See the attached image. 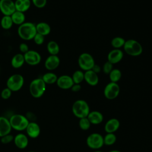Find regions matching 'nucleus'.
Listing matches in <instances>:
<instances>
[{
	"label": "nucleus",
	"instance_id": "nucleus-19",
	"mask_svg": "<svg viewBox=\"0 0 152 152\" xmlns=\"http://www.w3.org/2000/svg\"><path fill=\"white\" fill-rule=\"evenodd\" d=\"M91 124L93 125H99L101 124L103 121V114L97 110H93L90 112L87 117Z\"/></svg>",
	"mask_w": 152,
	"mask_h": 152
},
{
	"label": "nucleus",
	"instance_id": "nucleus-21",
	"mask_svg": "<svg viewBox=\"0 0 152 152\" xmlns=\"http://www.w3.org/2000/svg\"><path fill=\"white\" fill-rule=\"evenodd\" d=\"M31 3V0H15L14 2L15 10L24 13L30 8Z\"/></svg>",
	"mask_w": 152,
	"mask_h": 152
},
{
	"label": "nucleus",
	"instance_id": "nucleus-22",
	"mask_svg": "<svg viewBox=\"0 0 152 152\" xmlns=\"http://www.w3.org/2000/svg\"><path fill=\"white\" fill-rule=\"evenodd\" d=\"M25 60L24 55L21 53H18L14 55L11 60V65L12 67L15 69L21 68V66H23Z\"/></svg>",
	"mask_w": 152,
	"mask_h": 152
},
{
	"label": "nucleus",
	"instance_id": "nucleus-35",
	"mask_svg": "<svg viewBox=\"0 0 152 152\" xmlns=\"http://www.w3.org/2000/svg\"><path fill=\"white\" fill-rule=\"evenodd\" d=\"M33 5L37 8H44L47 4V0H31Z\"/></svg>",
	"mask_w": 152,
	"mask_h": 152
},
{
	"label": "nucleus",
	"instance_id": "nucleus-7",
	"mask_svg": "<svg viewBox=\"0 0 152 152\" xmlns=\"http://www.w3.org/2000/svg\"><path fill=\"white\" fill-rule=\"evenodd\" d=\"M86 144L91 149L99 150L104 145L103 137L99 133L93 132L87 137Z\"/></svg>",
	"mask_w": 152,
	"mask_h": 152
},
{
	"label": "nucleus",
	"instance_id": "nucleus-31",
	"mask_svg": "<svg viewBox=\"0 0 152 152\" xmlns=\"http://www.w3.org/2000/svg\"><path fill=\"white\" fill-rule=\"evenodd\" d=\"M125 40L124 38L121 37H115L112 39L111 41V45L114 49H120L122 47H124Z\"/></svg>",
	"mask_w": 152,
	"mask_h": 152
},
{
	"label": "nucleus",
	"instance_id": "nucleus-39",
	"mask_svg": "<svg viewBox=\"0 0 152 152\" xmlns=\"http://www.w3.org/2000/svg\"><path fill=\"white\" fill-rule=\"evenodd\" d=\"M81 88V86L80 84H74L72 87L71 88V90L74 92H78L79 91Z\"/></svg>",
	"mask_w": 152,
	"mask_h": 152
},
{
	"label": "nucleus",
	"instance_id": "nucleus-41",
	"mask_svg": "<svg viewBox=\"0 0 152 152\" xmlns=\"http://www.w3.org/2000/svg\"><path fill=\"white\" fill-rule=\"evenodd\" d=\"M108 152H121V151L118 150H110V151H109Z\"/></svg>",
	"mask_w": 152,
	"mask_h": 152
},
{
	"label": "nucleus",
	"instance_id": "nucleus-6",
	"mask_svg": "<svg viewBox=\"0 0 152 152\" xmlns=\"http://www.w3.org/2000/svg\"><path fill=\"white\" fill-rule=\"evenodd\" d=\"M24 83L23 76L20 74H14L7 80V87L12 91H18L21 89Z\"/></svg>",
	"mask_w": 152,
	"mask_h": 152
},
{
	"label": "nucleus",
	"instance_id": "nucleus-8",
	"mask_svg": "<svg viewBox=\"0 0 152 152\" xmlns=\"http://www.w3.org/2000/svg\"><path fill=\"white\" fill-rule=\"evenodd\" d=\"M78 63L80 68L85 71L91 69L95 64L93 57L88 53H81L78 57Z\"/></svg>",
	"mask_w": 152,
	"mask_h": 152
},
{
	"label": "nucleus",
	"instance_id": "nucleus-5",
	"mask_svg": "<svg viewBox=\"0 0 152 152\" xmlns=\"http://www.w3.org/2000/svg\"><path fill=\"white\" fill-rule=\"evenodd\" d=\"M123 48L125 52L128 55L132 56H139L142 52V47L141 45L134 39L125 40Z\"/></svg>",
	"mask_w": 152,
	"mask_h": 152
},
{
	"label": "nucleus",
	"instance_id": "nucleus-38",
	"mask_svg": "<svg viewBox=\"0 0 152 152\" xmlns=\"http://www.w3.org/2000/svg\"><path fill=\"white\" fill-rule=\"evenodd\" d=\"M19 49L22 54H24L29 50V48L26 43H21L19 45Z\"/></svg>",
	"mask_w": 152,
	"mask_h": 152
},
{
	"label": "nucleus",
	"instance_id": "nucleus-3",
	"mask_svg": "<svg viewBox=\"0 0 152 152\" xmlns=\"http://www.w3.org/2000/svg\"><path fill=\"white\" fill-rule=\"evenodd\" d=\"M46 84L42 78H37L33 80L29 86L30 94L34 98H40L46 91Z\"/></svg>",
	"mask_w": 152,
	"mask_h": 152
},
{
	"label": "nucleus",
	"instance_id": "nucleus-42",
	"mask_svg": "<svg viewBox=\"0 0 152 152\" xmlns=\"http://www.w3.org/2000/svg\"><path fill=\"white\" fill-rule=\"evenodd\" d=\"M93 152H103V151H100V150H94Z\"/></svg>",
	"mask_w": 152,
	"mask_h": 152
},
{
	"label": "nucleus",
	"instance_id": "nucleus-24",
	"mask_svg": "<svg viewBox=\"0 0 152 152\" xmlns=\"http://www.w3.org/2000/svg\"><path fill=\"white\" fill-rule=\"evenodd\" d=\"M11 17L12 18V22L14 24L16 25H21L26 22V15L24 12L15 11L11 15Z\"/></svg>",
	"mask_w": 152,
	"mask_h": 152
},
{
	"label": "nucleus",
	"instance_id": "nucleus-28",
	"mask_svg": "<svg viewBox=\"0 0 152 152\" xmlns=\"http://www.w3.org/2000/svg\"><path fill=\"white\" fill-rule=\"evenodd\" d=\"M117 140L116 135L114 133H107L104 137H103L104 145H112Z\"/></svg>",
	"mask_w": 152,
	"mask_h": 152
},
{
	"label": "nucleus",
	"instance_id": "nucleus-2",
	"mask_svg": "<svg viewBox=\"0 0 152 152\" xmlns=\"http://www.w3.org/2000/svg\"><path fill=\"white\" fill-rule=\"evenodd\" d=\"M72 112L74 115L79 119L87 117L90 112V106L86 100H77L72 106Z\"/></svg>",
	"mask_w": 152,
	"mask_h": 152
},
{
	"label": "nucleus",
	"instance_id": "nucleus-10",
	"mask_svg": "<svg viewBox=\"0 0 152 152\" xmlns=\"http://www.w3.org/2000/svg\"><path fill=\"white\" fill-rule=\"evenodd\" d=\"M23 55L25 63L30 66L37 65L41 62L42 57L40 54L34 50H29Z\"/></svg>",
	"mask_w": 152,
	"mask_h": 152
},
{
	"label": "nucleus",
	"instance_id": "nucleus-1",
	"mask_svg": "<svg viewBox=\"0 0 152 152\" xmlns=\"http://www.w3.org/2000/svg\"><path fill=\"white\" fill-rule=\"evenodd\" d=\"M18 36L24 40H31L37 33L36 24L32 22H24L17 29Z\"/></svg>",
	"mask_w": 152,
	"mask_h": 152
},
{
	"label": "nucleus",
	"instance_id": "nucleus-32",
	"mask_svg": "<svg viewBox=\"0 0 152 152\" xmlns=\"http://www.w3.org/2000/svg\"><path fill=\"white\" fill-rule=\"evenodd\" d=\"M78 125L81 129L83 131L88 130L91 126V123L87 117L80 118L78 122Z\"/></svg>",
	"mask_w": 152,
	"mask_h": 152
},
{
	"label": "nucleus",
	"instance_id": "nucleus-13",
	"mask_svg": "<svg viewBox=\"0 0 152 152\" xmlns=\"http://www.w3.org/2000/svg\"><path fill=\"white\" fill-rule=\"evenodd\" d=\"M59 64L60 59L57 55H50L46 59L44 65L46 69L49 71H53L59 66Z\"/></svg>",
	"mask_w": 152,
	"mask_h": 152
},
{
	"label": "nucleus",
	"instance_id": "nucleus-18",
	"mask_svg": "<svg viewBox=\"0 0 152 152\" xmlns=\"http://www.w3.org/2000/svg\"><path fill=\"white\" fill-rule=\"evenodd\" d=\"M11 129L9 119L4 116H0V138L10 134Z\"/></svg>",
	"mask_w": 152,
	"mask_h": 152
},
{
	"label": "nucleus",
	"instance_id": "nucleus-34",
	"mask_svg": "<svg viewBox=\"0 0 152 152\" xmlns=\"http://www.w3.org/2000/svg\"><path fill=\"white\" fill-rule=\"evenodd\" d=\"M11 94H12V91L10 90L7 87L4 88L1 93V98L3 99L4 100H7L10 99V97L11 96Z\"/></svg>",
	"mask_w": 152,
	"mask_h": 152
},
{
	"label": "nucleus",
	"instance_id": "nucleus-26",
	"mask_svg": "<svg viewBox=\"0 0 152 152\" xmlns=\"http://www.w3.org/2000/svg\"><path fill=\"white\" fill-rule=\"evenodd\" d=\"M46 48L49 53L52 55H57L59 52V46L58 44L53 40H50L48 43Z\"/></svg>",
	"mask_w": 152,
	"mask_h": 152
},
{
	"label": "nucleus",
	"instance_id": "nucleus-14",
	"mask_svg": "<svg viewBox=\"0 0 152 152\" xmlns=\"http://www.w3.org/2000/svg\"><path fill=\"white\" fill-rule=\"evenodd\" d=\"M27 135L31 138H37L40 133V128L38 124L34 122H30L26 129Z\"/></svg>",
	"mask_w": 152,
	"mask_h": 152
},
{
	"label": "nucleus",
	"instance_id": "nucleus-20",
	"mask_svg": "<svg viewBox=\"0 0 152 152\" xmlns=\"http://www.w3.org/2000/svg\"><path fill=\"white\" fill-rule=\"evenodd\" d=\"M84 80L90 86H95L99 83V77L97 74L90 69L84 72Z\"/></svg>",
	"mask_w": 152,
	"mask_h": 152
},
{
	"label": "nucleus",
	"instance_id": "nucleus-36",
	"mask_svg": "<svg viewBox=\"0 0 152 152\" xmlns=\"http://www.w3.org/2000/svg\"><path fill=\"white\" fill-rule=\"evenodd\" d=\"M14 136L10 134L1 137V142L4 144H7L14 140Z\"/></svg>",
	"mask_w": 152,
	"mask_h": 152
},
{
	"label": "nucleus",
	"instance_id": "nucleus-9",
	"mask_svg": "<svg viewBox=\"0 0 152 152\" xmlns=\"http://www.w3.org/2000/svg\"><path fill=\"white\" fill-rule=\"evenodd\" d=\"M120 92V87L117 83L110 82L104 87L103 94L104 97L108 100L116 99Z\"/></svg>",
	"mask_w": 152,
	"mask_h": 152
},
{
	"label": "nucleus",
	"instance_id": "nucleus-33",
	"mask_svg": "<svg viewBox=\"0 0 152 152\" xmlns=\"http://www.w3.org/2000/svg\"><path fill=\"white\" fill-rule=\"evenodd\" d=\"M33 40L35 43V44H36L37 45H41L45 41V36L37 33L34 36V37H33Z\"/></svg>",
	"mask_w": 152,
	"mask_h": 152
},
{
	"label": "nucleus",
	"instance_id": "nucleus-4",
	"mask_svg": "<svg viewBox=\"0 0 152 152\" xmlns=\"http://www.w3.org/2000/svg\"><path fill=\"white\" fill-rule=\"evenodd\" d=\"M9 121L12 129L18 131L26 130L30 122L26 116L21 114H14L12 115Z\"/></svg>",
	"mask_w": 152,
	"mask_h": 152
},
{
	"label": "nucleus",
	"instance_id": "nucleus-23",
	"mask_svg": "<svg viewBox=\"0 0 152 152\" xmlns=\"http://www.w3.org/2000/svg\"><path fill=\"white\" fill-rule=\"evenodd\" d=\"M36 31L37 33L43 35V36L48 35L51 31L50 26L46 22H39L36 24Z\"/></svg>",
	"mask_w": 152,
	"mask_h": 152
},
{
	"label": "nucleus",
	"instance_id": "nucleus-25",
	"mask_svg": "<svg viewBox=\"0 0 152 152\" xmlns=\"http://www.w3.org/2000/svg\"><path fill=\"white\" fill-rule=\"evenodd\" d=\"M42 78L46 84H53L56 83L58 77L55 73L48 72L44 74Z\"/></svg>",
	"mask_w": 152,
	"mask_h": 152
},
{
	"label": "nucleus",
	"instance_id": "nucleus-11",
	"mask_svg": "<svg viewBox=\"0 0 152 152\" xmlns=\"http://www.w3.org/2000/svg\"><path fill=\"white\" fill-rule=\"evenodd\" d=\"M15 11L12 0H0V11L4 15L11 16Z\"/></svg>",
	"mask_w": 152,
	"mask_h": 152
},
{
	"label": "nucleus",
	"instance_id": "nucleus-37",
	"mask_svg": "<svg viewBox=\"0 0 152 152\" xmlns=\"http://www.w3.org/2000/svg\"><path fill=\"white\" fill-rule=\"evenodd\" d=\"M113 69V64L109 61L106 62L103 66V71L106 74H109Z\"/></svg>",
	"mask_w": 152,
	"mask_h": 152
},
{
	"label": "nucleus",
	"instance_id": "nucleus-15",
	"mask_svg": "<svg viewBox=\"0 0 152 152\" xmlns=\"http://www.w3.org/2000/svg\"><path fill=\"white\" fill-rule=\"evenodd\" d=\"M120 126L119 121L115 118L109 119L104 124V129L106 133H114Z\"/></svg>",
	"mask_w": 152,
	"mask_h": 152
},
{
	"label": "nucleus",
	"instance_id": "nucleus-43",
	"mask_svg": "<svg viewBox=\"0 0 152 152\" xmlns=\"http://www.w3.org/2000/svg\"><path fill=\"white\" fill-rule=\"evenodd\" d=\"M28 152H36V151H28Z\"/></svg>",
	"mask_w": 152,
	"mask_h": 152
},
{
	"label": "nucleus",
	"instance_id": "nucleus-40",
	"mask_svg": "<svg viewBox=\"0 0 152 152\" xmlns=\"http://www.w3.org/2000/svg\"><path fill=\"white\" fill-rule=\"evenodd\" d=\"M91 70H92L93 72H94L95 73L98 74V73H99V72H100V71H101V68H100V66L99 65L94 64V65L93 67L92 68Z\"/></svg>",
	"mask_w": 152,
	"mask_h": 152
},
{
	"label": "nucleus",
	"instance_id": "nucleus-29",
	"mask_svg": "<svg viewBox=\"0 0 152 152\" xmlns=\"http://www.w3.org/2000/svg\"><path fill=\"white\" fill-rule=\"evenodd\" d=\"M109 79L110 80V82L117 83L121 78L122 73L119 69L114 68L109 74Z\"/></svg>",
	"mask_w": 152,
	"mask_h": 152
},
{
	"label": "nucleus",
	"instance_id": "nucleus-27",
	"mask_svg": "<svg viewBox=\"0 0 152 152\" xmlns=\"http://www.w3.org/2000/svg\"><path fill=\"white\" fill-rule=\"evenodd\" d=\"M1 27L4 30L10 29L14 24L12 18L10 15H4L0 21Z\"/></svg>",
	"mask_w": 152,
	"mask_h": 152
},
{
	"label": "nucleus",
	"instance_id": "nucleus-16",
	"mask_svg": "<svg viewBox=\"0 0 152 152\" xmlns=\"http://www.w3.org/2000/svg\"><path fill=\"white\" fill-rule=\"evenodd\" d=\"M123 56V52L120 49H114L108 53L107 61L110 62L112 64H117L122 59Z\"/></svg>",
	"mask_w": 152,
	"mask_h": 152
},
{
	"label": "nucleus",
	"instance_id": "nucleus-17",
	"mask_svg": "<svg viewBox=\"0 0 152 152\" xmlns=\"http://www.w3.org/2000/svg\"><path fill=\"white\" fill-rule=\"evenodd\" d=\"M13 141L15 146L20 149L26 148L28 144V137L23 133L17 134L14 137Z\"/></svg>",
	"mask_w": 152,
	"mask_h": 152
},
{
	"label": "nucleus",
	"instance_id": "nucleus-30",
	"mask_svg": "<svg viewBox=\"0 0 152 152\" xmlns=\"http://www.w3.org/2000/svg\"><path fill=\"white\" fill-rule=\"evenodd\" d=\"M71 77L74 84H80L84 80V73L81 70H77L73 73Z\"/></svg>",
	"mask_w": 152,
	"mask_h": 152
},
{
	"label": "nucleus",
	"instance_id": "nucleus-12",
	"mask_svg": "<svg viewBox=\"0 0 152 152\" xmlns=\"http://www.w3.org/2000/svg\"><path fill=\"white\" fill-rule=\"evenodd\" d=\"M56 83L59 88L63 90L71 88L74 84L72 77L68 75H62L58 77Z\"/></svg>",
	"mask_w": 152,
	"mask_h": 152
}]
</instances>
